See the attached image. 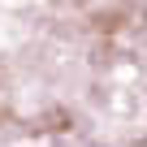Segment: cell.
<instances>
[{
  "label": "cell",
  "mask_w": 147,
  "mask_h": 147,
  "mask_svg": "<svg viewBox=\"0 0 147 147\" xmlns=\"http://www.w3.org/2000/svg\"><path fill=\"white\" fill-rule=\"evenodd\" d=\"M0 143L147 147V0H0Z\"/></svg>",
  "instance_id": "cell-1"
}]
</instances>
